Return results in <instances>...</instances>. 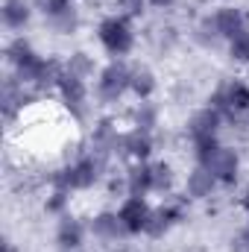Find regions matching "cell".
<instances>
[{"instance_id":"obj_10","label":"cell","mask_w":249,"mask_h":252,"mask_svg":"<svg viewBox=\"0 0 249 252\" xmlns=\"http://www.w3.org/2000/svg\"><path fill=\"white\" fill-rule=\"evenodd\" d=\"M82 238H85V229L76 217L64 214L59 220V229H56V244L62 252H79L82 250Z\"/></svg>"},{"instance_id":"obj_20","label":"cell","mask_w":249,"mask_h":252,"mask_svg":"<svg viewBox=\"0 0 249 252\" xmlns=\"http://www.w3.org/2000/svg\"><path fill=\"white\" fill-rule=\"evenodd\" d=\"M50 24H53V30L62 32V35L76 32V27H79V12H76V6H67V9H62V12L50 15Z\"/></svg>"},{"instance_id":"obj_31","label":"cell","mask_w":249,"mask_h":252,"mask_svg":"<svg viewBox=\"0 0 249 252\" xmlns=\"http://www.w3.org/2000/svg\"><path fill=\"white\" fill-rule=\"evenodd\" d=\"M244 208L249 211V190H247V196H244Z\"/></svg>"},{"instance_id":"obj_30","label":"cell","mask_w":249,"mask_h":252,"mask_svg":"<svg viewBox=\"0 0 249 252\" xmlns=\"http://www.w3.org/2000/svg\"><path fill=\"white\" fill-rule=\"evenodd\" d=\"M3 252H18V250H15V244H12V241H3Z\"/></svg>"},{"instance_id":"obj_12","label":"cell","mask_w":249,"mask_h":252,"mask_svg":"<svg viewBox=\"0 0 249 252\" xmlns=\"http://www.w3.org/2000/svg\"><path fill=\"white\" fill-rule=\"evenodd\" d=\"M121 141H124V135L115 129L112 121H100V124L94 126V156H100V158H106L109 153H121Z\"/></svg>"},{"instance_id":"obj_22","label":"cell","mask_w":249,"mask_h":252,"mask_svg":"<svg viewBox=\"0 0 249 252\" xmlns=\"http://www.w3.org/2000/svg\"><path fill=\"white\" fill-rule=\"evenodd\" d=\"M170 185H173V167L167 161L153 164V190L164 193V190H170Z\"/></svg>"},{"instance_id":"obj_8","label":"cell","mask_w":249,"mask_h":252,"mask_svg":"<svg viewBox=\"0 0 249 252\" xmlns=\"http://www.w3.org/2000/svg\"><path fill=\"white\" fill-rule=\"evenodd\" d=\"M182 217H185V202H167V205H161V208H156V211H153L150 226H147V235L161 238V235H164V232H170Z\"/></svg>"},{"instance_id":"obj_6","label":"cell","mask_w":249,"mask_h":252,"mask_svg":"<svg viewBox=\"0 0 249 252\" xmlns=\"http://www.w3.org/2000/svg\"><path fill=\"white\" fill-rule=\"evenodd\" d=\"M205 167L214 173V179H217V182H223V185H235L238 170H241V158H238V153H235V150L220 147V150L205 161Z\"/></svg>"},{"instance_id":"obj_23","label":"cell","mask_w":249,"mask_h":252,"mask_svg":"<svg viewBox=\"0 0 249 252\" xmlns=\"http://www.w3.org/2000/svg\"><path fill=\"white\" fill-rule=\"evenodd\" d=\"M229 56L235 62H249V27L241 30L235 38H229Z\"/></svg>"},{"instance_id":"obj_27","label":"cell","mask_w":249,"mask_h":252,"mask_svg":"<svg viewBox=\"0 0 249 252\" xmlns=\"http://www.w3.org/2000/svg\"><path fill=\"white\" fill-rule=\"evenodd\" d=\"M232 252H249V226H244V229L232 238Z\"/></svg>"},{"instance_id":"obj_29","label":"cell","mask_w":249,"mask_h":252,"mask_svg":"<svg viewBox=\"0 0 249 252\" xmlns=\"http://www.w3.org/2000/svg\"><path fill=\"white\" fill-rule=\"evenodd\" d=\"M147 3H153L156 9H170V6H173L176 0H147Z\"/></svg>"},{"instance_id":"obj_16","label":"cell","mask_w":249,"mask_h":252,"mask_svg":"<svg viewBox=\"0 0 249 252\" xmlns=\"http://www.w3.org/2000/svg\"><path fill=\"white\" fill-rule=\"evenodd\" d=\"M91 232H94V238H100V241H118L121 235H126L121 217H118V214H112V211L97 214V217L91 220Z\"/></svg>"},{"instance_id":"obj_1","label":"cell","mask_w":249,"mask_h":252,"mask_svg":"<svg viewBox=\"0 0 249 252\" xmlns=\"http://www.w3.org/2000/svg\"><path fill=\"white\" fill-rule=\"evenodd\" d=\"M100 170H103V158L100 156H82L76 164L53 173V185L62 190H88L100 179Z\"/></svg>"},{"instance_id":"obj_14","label":"cell","mask_w":249,"mask_h":252,"mask_svg":"<svg viewBox=\"0 0 249 252\" xmlns=\"http://www.w3.org/2000/svg\"><path fill=\"white\" fill-rule=\"evenodd\" d=\"M27 100H30V94L24 91V82H21L18 76H9V79L3 82V115H6V118H15V112L24 109Z\"/></svg>"},{"instance_id":"obj_3","label":"cell","mask_w":249,"mask_h":252,"mask_svg":"<svg viewBox=\"0 0 249 252\" xmlns=\"http://www.w3.org/2000/svg\"><path fill=\"white\" fill-rule=\"evenodd\" d=\"M132 85V70L124 62H109L97 76V100L100 103H118Z\"/></svg>"},{"instance_id":"obj_15","label":"cell","mask_w":249,"mask_h":252,"mask_svg":"<svg viewBox=\"0 0 249 252\" xmlns=\"http://www.w3.org/2000/svg\"><path fill=\"white\" fill-rule=\"evenodd\" d=\"M214 185H217V179H214V173H211L205 164H196V167L187 173V196H193V199L211 196Z\"/></svg>"},{"instance_id":"obj_5","label":"cell","mask_w":249,"mask_h":252,"mask_svg":"<svg viewBox=\"0 0 249 252\" xmlns=\"http://www.w3.org/2000/svg\"><path fill=\"white\" fill-rule=\"evenodd\" d=\"M118 217H121V223H124L126 235H138V232H147L150 217H153V208L144 202V196H129L124 205H121Z\"/></svg>"},{"instance_id":"obj_21","label":"cell","mask_w":249,"mask_h":252,"mask_svg":"<svg viewBox=\"0 0 249 252\" xmlns=\"http://www.w3.org/2000/svg\"><path fill=\"white\" fill-rule=\"evenodd\" d=\"M156 124H158V109H156L153 103L141 100V106L135 109V129H144V132H150Z\"/></svg>"},{"instance_id":"obj_9","label":"cell","mask_w":249,"mask_h":252,"mask_svg":"<svg viewBox=\"0 0 249 252\" xmlns=\"http://www.w3.org/2000/svg\"><path fill=\"white\" fill-rule=\"evenodd\" d=\"M223 115L217 109H202L196 112L190 121H187V132H190V141H205V138H217V129H220Z\"/></svg>"},{"instance_id":"obj_18","label":"cell","mask_w":249,"mask_h":252,"mask_svg":"<svg viewBox=\"0 0 249 252\" xmlns=\"http://www.w3.org/2000/svg\"><path fill=\"white\" fill-rule=\"evenodd\" d=\"M0 15H3V24H6L9 30H24V27L30 24L32 9H30L27 0H6L3 9H0Z\"/></svg>"},{"instance_id":"obj_11","label":"cell","mask_w":249,"mask_h":252,"mask_svg":"<svg viewBox=\"0 0 249 252\" xmlns=\"http://www.w3.org/2000/svg\"><path fill=\"white\" fill-rule=\"evenodd\" d=\"M214 24H217V32H220V38H235L241 30H247V15L241 12V9H235V6H223V9H217L214 15Z\"/></svg>"},{"instance_id":"obj_2","label":"cell","mask_w":249,"mask_h":252,"mask_svg":"<svg viewBox=\"0 0 249 252\" xmlns=\"http://www.w3.org/2000/svg\"><path fill=\"white\" fill-rule=\"evenodd\" d=\"M211 109H217L223 118H241L249 112V85L241 79H229L226 85H220L214 94H211Z\"/></svg>"},{"instance_id":"obj_26","label":"cell","mask_w":249,"mask_h":252,"mask_svg":"<svg viewBox=\"0 0 249 252\" xmlns=\"http://www.w3.org/2000/svg\"><path fill=\"white\" fill-rule=\"evenodd\" d=\"M67 193L70 190H62V188H56V193H53V199H47V211L50 214H59L64 205H67Z\"/></svg>"},{"instance_id":"obj_17","label":"cell","mask_w":249,"mask_h":252,"mask_svg":"<svg viewBox=\"0 0 249 252\" xmlns=\"http://www.w3.org/2000/svg\"><path fill=\"white\" fill-rule=\"evenodd\" d=\"M126 188H129V196H144L147 190H153V164L138 161L126 173Z\"/></svg>"},{"instance_id":"obj_28","label":"cell","mask_w":249,"mask_h":252,"mask_svg":"<svg viewBox=\"0 0 249 252\" xmlns=\"http://www.w3.org/2000/svg\"><path fill=\"white\" fill-rule=\"evenodd\" d=\"M41 6H44L47 15H56V12H62L67 6H73V0H41Z\"/></svg>"},{"instance_id":"obj_7","label":"cell","mask_w":249,"mask_h":252,"mask_svg":"<svg viewBox=\"0 0 249 252\" xmlns=\"http://www.w3.org/2000/svg\"><path fill=\"white\" fill-rule=\"evenodd\" d=\"M59 91H62L64 106L76 115V118H85V79L64 70L62 79H59Z\"/></svg>"},{"instance_id":"obj_25","label":"cell","mask_w":249,"mask_h":252,"mask_svg":"<svg viewBox=\"0 0 249 252\" xmlns=\"http://www.w3.org/2000/svg\"><path fill=\"white\" fill-rule=\"evenodd\" d=\"M144 3H147V0H115V6L124 12V18H135V15H141V12H144Z\"/></svg>"},{"instance_id":"obj_19","label":"cell","mask_w":249,"mask_h":252,"mask_svg":"<svg viewBox=\"0 0 249 252\" xmlns=\"http://www.w3.org/2000/svg\"><path fill=\"white\" fill-rule=\"evenodd\" d=\"M129 91H132L138 100H150L153 91H156V76H153V70H147V67L132 70V85H129Z\"/></svg>"},{"instance_id":"obj_13","label":"cell","mask_w":249,"mask_h":252,"mask_svg":"<svg viewBox=\"0 0 249 252\" xmlns=\"http://www.w3.org/2000/svg\"><path fill=\"white\" fill-rule=\"evenodd\" d=\"M150 153H153V138H150V132H144V129H132V132H126L124 135V141H121V153H118V156H132L135 161H147Z\"/></svg>"},{"instance_id":"obj_24","label":"cell","mask_w":249,"mask_h":252,"mask_svg":"<svg viewBox=\"0 0 249 252\" xmlns=\"http://www.w3.org/2000/svg\"><path fill=\"white\" fill-rule=\"evenodd\" d=\"M64 70H70V73H76V76H88L91 70H94V62L88 59V53H73L70 59H67V64H64Z\"/></svg>"},{"instance_id":"obj_4","label":"cell","mask_w":249,"mask_h":252,"mask_svg":"<svg viewBox=\"0 0 249 252\" xmlns=\"http://www.w3.org/2000/svg\"><path fill=\"white\" fill-rule=\"evenodd\" d=\"M97 35H100V44H103L112 56H126V53L132 50V44H135V32H132V27H129V21H126L124 15L106 18V21L100 24Z\"/></svg>"}]
</instances>
